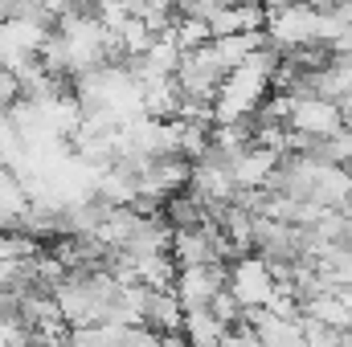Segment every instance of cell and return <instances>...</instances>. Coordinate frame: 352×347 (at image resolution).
Wrapping results in <instances>:
<instances>
[{
  "mask_svg": "<svg viewBox=\"0 0 352 347\" xmlns=\"http://www.w3.org/2000/svg\"><path fill=\"white\" fill-rule=\"evenodd\" d=\"M320 25H324V8L320 4H287V8L266 16V41L287 53V49L320 41Z\"/></svg>",
  "mask_w": 352,
  "mask_h": 347,
  "instance_id": "1",
  "label": "cell"
},
{
  "mask_svg": "<svg viewBox=\"0 0 352 347\" xmlns=\"http://www.w3.org/2000/svg\"><path fill=\"white\" fill-rule=\"evenodd\" d=\"M226 286L238 294V302H242L246 311H254V307H270L278 278H274V270L266 265L263 254L254 250V254H242V258L230 261V282H226Z\"/></svg>",
  "mask_w": 352,
  "mask_h": 347,
  "instance_id": "2",
  "label": "cell"
},
{
  "mask_svg": "<svg viewBox=\"0 0 352 347\" xmlns=\"http://www.w3.org/2000/svg\"><path fill=\"white\" fill-rule=\"evenodd\" d=\"M230 282V261H192L176 270V298L184 302V311L209 307L217 298V290H226Z\"/></svg>",
  "mask_w": 352,
  "mask_h": 347,
  "instance_id": "3",
  "label": "cell"
},
{
  "mask_svg": "<svg viewBox=\"0 0 352 347\" xmlns=\"http://www.w3.org/2000/svg\"><path fill=\"white\" fill-rule=\"evenodd\" d=\"M291 131L307 135V139H328L344 127V110L336 98H324V94H295V106H291Z\"/></svg>",
  "mask_w": 352,
  "mask_h": 347,
  "instance_id": "4",
  "label": "cell"
},
{
  "mask_svg": "<svg viewBox=\"0 0 352 347\" xmlns=\"http://www.w3.org/2000/svg\"><path fill=\"white\" fill-rule=\"evenodd\" d=\"M144 323L152 331H160L164 344H176L184 339V302L176 298V290H152L148 294V311H144Z\"/></svg>",
  "mask_w": 352,
  "mask_h": 347,
  "instance_id": "5",
  "label": "cell"
},
{
  "mask_svg": "<svg viewBox=\"0 0 352 347\" xmlns=\"http://www.w3.org/2000/svg\"><path fill=\"white\" fill-rule=\"evenodd\" d=\"M184 339L188 344H201V347H209V344H221V335H226V323L209 311V307H197V311H184Z\"/></svg>",
  "mask_w": 352,
  "mask_h": 347,
  "instance_id": "6",
  "label": "cell"
},
{
  "mask_svg": "<svg viewBox=\"0 0 352 347\" xmlns=\"http://www.w3.org/2000/svg\"><path fill=\"white\" fill-rule=\"evenodd\" d=\"M21 94H25V90H21V78L0 66V110H12V102H16Z\"/></svg>",
  "mask_w": 352,
  "mask_h": 347,
  "instance_id": "7",
  "label": "cell"
}]
</instances>
